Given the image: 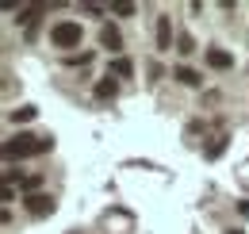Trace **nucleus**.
<instances>
[{"label":"nucleus","instance_id":"obj_1","mask_svg":"<svg viewBox=\"0 0 249 234\" xmlns=\"http://www.w3.org/2000/svg\"><path fill=\"white\" fill-rule=\"evenodd\" d=\"M54 146V138L50 135H16V138H8L4 142V161H23V157H38V154H46V150Z\"/></svg>","mask_w":249,"mask_h":234},{"label":"nucleus","instance_id":"obj_2","mask_svg":"<svg viewBox=\"0 0 249 234\" xmlns=\"http://www.w3.org/2000/svg\"><path fill=\"white\" fill-rule=\"evenodd\" d=\"M81 39H85V31L77 20H58L54 27H50V46H58V50H73V46H81Z\"/></svg>","mask_w":249,"mask_h":234},{"label":"nucleus","instance_id":"obj_3","mask_svg":"<svg viewBox=\"0 0 249 234\" xmlns=\"http://www.w3.org/2000/svg\"><path fill=\"white\" fill-rule=\"evenodd\" d=\"M23 207H27V215L31 219H46V215H54V196H46V192H31L27 200H23Z\"/></svg>","mask_w":249,"mask_h":234},{"label":"nucleus","instance_id":"obj_4","mask_svg":"<svg viewBox=\"0 0 249 234\" xmlns=\"http://www.w3.org/2000/svg\"><path fill=\"white\" fill-rule=\"evenodd\" d=\"M92 96H96V100H115V96H119L115 77H111V73H107V77H100V81H96V88H92Z\"/></svg>","mask_w":249,"mask_h":234},{"label":"nucleus","instance_id":"obj_5","mask_svg":"<svg viewBox=\"0 0 249 234\" xmlns=\"http://www.w3.org/2000/svg\"><path fill=\"white\" fill-rule=\"evenodd\" d=\"M157 50H173V23H169V16H157Z\"/></svg>","mask_w":249,"mask_h":234},{"label":"nucleus","instance_id":"obj_6","mask_svg":"<svg viewBox=\"0 0 249 234\" xmlns=\"http://www.w3.org/2000/svg\"><path fill=\"white\" fill-rule=\"evenodd\" d=\"M100 46H107L111 54H119V50H123V35H119V27H111V23H107V27L100 31Z\"/></svg>","mask_w":249,"mask_h":234},{"label":"nucleus","instance_id":"obj_7","mask_svg":"<svg viewBox=\"0 0 249 234\" xmlns=\"http://www.w3.org/2000/svg\"><path fill=\"white\" fill-rule=\"evenodd\" d=\"M207 65H211V69H230V65H234V54L222 50V46H211V50H207Z\"/></svg>","mask_w":249,"mask_h":234},{"label":"nucleus","instance_id":"obj_8","mask_svg":"<svg viewBox=\"0 0 249 234\" xmlns=\"http://www.w3.org/2000/svg\"><path fill=\"white\" fill-rule=\"evenodd\" d=\"M173 77H177L180 85H199V73H196V69H188V65H180V69H177Z\"/></svg>","mask_w":249,"mask_h":234},{"label":"nucleus","instance_id":"obj_9","mask_svg":"<svg viewBox=\"0 0 249 234\" xmlns=\"http://www.w3.org/2000/svg\"><path fill=\"white\" fill-rule=\"evenodd\" d=\"M12 119H16V123H27V119H35V108H31V104H23V108L12 112Z\"/></svg>","mask_w":249,"mask_h":234},{"label":"nucleus","instance_id":"obj_10","mask_svg":"<svg viewBox=\"0 0 249 234\" xmlns=\"http://www.w3.org/2000/svg\"><path fill=\"white\" fill-rule=\"evenodd\" d=\"M177 50H180V54H192V50H196L192 35H177Z\"/></svg>","mask_w":249,"mask_h":234},{"label":"nucleus","instance_id":"obj_11","mask_svg":"<svg viewBox=\"0 0 249 234\" xmlns=\"http://www.w3.org/2000/svg\"><path fill=\"white\" fill-rule=\"evenodd\" d=\"M130 73H134V65L126 58H115V77H130Z\"/></svg>","mask_w":249,"mask_h":234},{"label":"nucleus","instance_id":"obj_12","mask_svg":"<svg viewBox=\"0 0 249 234\" xmlns=\"http://www.w3.org/2000/svg\"><path fill=\"white\" fill-rule=\"evenodd\" d=\"M111 12H115V16H134L138 8H134V4H111Z\"/></svg>","mask_w":249,"mask_h":234},{"label":"nucleus","instance_id":"obj_13","mask_svg":"<svg viewBox=\"0 0 249 234\" xmlns=\"http://www.w3.org/2000/svg\"><path fill=\"white\" fill-rule=\"evenodd\" d=\"M222 146H226V138H215V142H211V150H207V157H218V154H222Z\"/></svg>","mask_w":249,"mask_h":234},{"label":"nucleus","instance_id":"obj_14","mask_svg":"<svg viewBox=\"0 0 249 234\" xmlns=\"http://www.w3.org/2000/svg\"><path fill=\"white\" fill-rule=\"evenodd\" d=\"M81 12H89V16H100V12H104V4H81Z\"/></svg>","mask_w":249,"mask_h":234}]
</instances>
